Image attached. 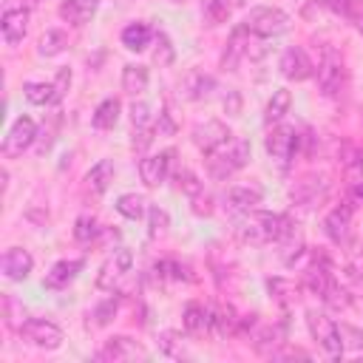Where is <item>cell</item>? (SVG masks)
<instances>
[{
  "instance_id": "48",
  "label": "cell",
  "mask_w": 363,
  "mask_h": 363,
  "mask_svg": "<svg viewBox=\"0 0 363 363\" xmlns=\"http://www.w3.org/2000/svg\"><path fill=\"white\" fill-rule=\"evenodd\" d=\"M357 196H360V199H363V184H357Z\"/></svg>"
},
{
  "instance_id": "46",
  "label": "cell",
  "mask_w": 363,
  "mask_h": 363,
  "mask_svg": "<svg viewBox=\"0 0 363 363\" xmlns=\"http://www.w3.org/2000/svg\"><path fill=\"white\" fill-rule=\"evenodd\" d=\"M156 133H159V136H173V133H176V122H173V116H170L167 111L159 113V119H156Z\"/></svg>"
},
{
  "instance_id": "24",
  "label": "cell",
  "mask_w": 363,
  "mask_h": 363,
  "mask_svg": "<svg viewBox=\"0 0 363 363\" xmlns=\"http://www.w3.org/2000/svg\"><path fill=\"white\" fill-rule=\"evenodd\" d=\"M99 9V0H62L60 17L68 20L71 26H85Z\"/></svg>"
},
{
  "instance_id": "34",
  "label": "cell",
  "mask_w": 363,
  "mask_h": 363,
  "mask_svg": "<svg viewBox=\"0 0 363 363\" xmlns=\"http://www.w3.org/2000/svg\"><path fill=\"white\" fill-rule=\"evenodd\" d=\"M65 48H68V34L60 31V28L45 31V34L40 37V45H37V51H40L43 57H57V54H62Z\"/></svg>"
},
{
  "instance_id": "31",
  "label": "cell",
  "mask_w": 363,
  "mask_h": 363,
  "mask_svg": "<svg viewBox=\"0 0 363 363\" xmlns=\"http://www.w3.org/2000/svg\"><path fill=\"white\" fill-rule=\"evenodd\" d=\"M116 119H119V99L108 96V99H102V102L96 105V111H94V116H91V125H94L96 130H108V128L116 125Z\"/></svg>"
},
{
  "instance_id": "23",
  "label": "cell",
  "mask_w": 363,
  "mask_h": 363,
  "mask_svg": "<svg viewBox=\"0 0 363 363\" xmlns=\"http://www.w3.org/2000/svg\"><path fill=\"white\" fill-rule=\"evenodd\" d=\"M301 286H303V289H309L312 295L323 298V295H326V289L332 286V272H329L326 261H312V264L306 267V272H303V284H301Z\"/></svg>"
},
{
  "instance_id": "16",
  "label": "cell",
  "mask_w": 363,
  "mask_h": 363,
  "mask_svg": "<svg viewBox=\"0 0 363 363\" xmlns=\"http://www.w3.org/2000/svg\"><path fill=\"white\" fill-rule=\"evenodd\" d=\"M326 190H329V182H326L323 176H303L301 182H295V184L289 187V199H292L295 204L312 207V204H318V201L326 196Z\"/></svg>"
},
{
  "instance_id": "12",
  "label": "cell",
  "mask_w": 363,
  "mask_h": 363,
  "mask_svg": "<svg viewBox=\"0 0 363 363\" xmlns=\"http://www.w3.org/2000/svg\"><path fill=\"white\" fill-rule=\"evenodd\" d=\"M278 68H281V74H284L286 79H295V82L309 79V77L315 74V65H312V60L306 57V51H303L301 45H289V48L281 54Z\"/></svg>"
},
{
  "instance_id": "42",
  "label": "cell",
  "mask_w": 363,
  "mask_h": 363,
  "mask_svg": "<svg viewBox=\"0 0 363 363\" xmlns=\"http://www.w3.org/2000/svg\"><path fill=\"white\" fill-rule=\"evenodd\" d=\"M156 51H153V62L156 65H170L173 62V45L167 40V34H156Z\"/></svg>"
},
{
  "instance_id": "33",
  "label": "cell",
  "mask_w": 363,
  "mask_h": 363,
  "mask_svg": "<svg viewBox=\"0 0 363 363\" xmlns=\"http://www.w3.org/2000/svg\"><path fill=\"white\" fill-rule=\"evenodd\" d=\"M289 105H292V94H289L286 88H278V91H272V99L267 102V113H264L267 125H272V122H281V119H284V113L289 111Z\"/></svg>"
},
{
  "instance_id": "40",
  "label": "cell",
  "mask_w": 363,
  "mask_h": 363,
  "mask_svg": "<svg viewBox=\"0 0 363 363\" xmlns=\"http://www.w3.org/2000/svg\"><path fill=\"white\" fill-rule=\"evenodd\" d=\"M96 233H99V227H96V218L94 216H79L77 221H74V238L79 241V244H91L94 238H96Z\"/></svg>"
},
{
  "instance_id": "8",
  "label": "cell",
  "mask_w": 363,
  "mask_h": 363,
  "mask_svg": "<svg viewBox=\"0 0 363 363\" xmlns=\"http://www.w3.org/2000/svg\"><path fill=\"white\" fill-rule=\"evenodd\" d=\"M34 139H37V125H34V119H31V116H20V119H14V125L9 128V133H6L0 150H3L6 159H17V156H23V150H28V147L34 145Z\"/></svg>"
},
{
  "instance_id": "21",
  "label": "cell",
  "mask_w": 363,
  "mask_h": 363,
  "mask_svg": "<svg viewBox=\"0 0 363 363\" xmlns=\"http://www.w3.org/2000/svg\"><path fill=\"white\" fill-rule=\"evenodd\" d=\"M182 323H184V329L190 335H207V332H213V306H204V303L190 301L184 306Z\"/></svg>"
},
{
  "instance_id": "38",
  "label": "cell",
  "mask_w": 363,
  "mask_h": 363,
  "mask_svg": "<svg viewBox=\"0 0 363 363\" xmlns=\"http://www.w3.org/2000/svg\"><path fill=\"white\" fill-rule=\"evenodd\" d=\"M182 340H184V337H182L179 332H162V335H159V349H162L167 357L182 360V357H187V349H184Z\"/></svg>"
},
{
  "instance_id": "29",
  "label": "cell",
  "mask_w": 363,
  "mask_h": 363,
  "mask_svg": "<svg viewBox=\"0 0 363 363\" xmlns=\"http://www.w3.org/2000/svg\"><path fill=\"white\" fill-rule=\"evenodd\" d=\"M23 94H26V99L31 105H57L60 102L54 82H26L23 85Z\"/></svg>"
},
{
  "instance_id": "11",
  "label": "cell",
  "mask_w": 363,
  "mask_h": 363,
  "mask_svg": "<svg viewBox=\"0 0 363 363\" xmlns=\"http://www.w3.org/2000/svg\"><path fill=\"white\" fill-rule=\"evenodd\" d=\"M136 357L145 360L147 352L128 335H116V337L105 340V346L96 352V360H102V363H119V360H136Z\"/></svg>"
},
{
  "instance_id": "49",
  "label": "cell",
  "mask_w": 363,
  "mask_h": 363,
  "mask_svg": "<svg viewBox=\"0 0 363 363\" xmlns=\"http://www.w3.org/2000/svg\"><path fill=\"white\" fill-rule=\"evenodd\" d=\"M119 3H130V0H119Z\"/></svg>"
},
{
  "instance_id": "28",
  "label": "cell",
  "mask_w": 363,
  "mask_h": 363,
  "mask_svg": "<svg viewBox=\"0 0 363 363\" xmlns=\"http://www.w3.org/2000/svg\"><path fill=\"white\" fill-rule=\"evenodd\" d=\"M156 34H153V28L147 26V23H130V26H125V31H122V45L128 48V51H142V48H147V43L153 40Z\"/></svg>"
},
{
  "instance_id": "45",
  "label": "cell",
  "mask_w": 363,
  "mask_h": 363,
  "mask_svg": "<svg viewBox=\"0 0 363 363\" xmlns=\"http://www.w3.org/2000/svg\"><path fill=\"white\" fill-rule=\"evenodd\" d=\"M116 309H119V301H116V298H108V301H102V303L94 309V323H96V326H105V323H111V318L116 315Z\"/></svg>"
},
{
  "instance_id": "30",
  "label": "cell",
  "mask_w": 363,
  "mask_h": 363,
  "mask_svg": "<svg viewBox=\"0 0 363 363\" xmlns=\"http://www.w3.org/2000/svg\"><path fill=\"white\" fill-rule=\"evenodd\" d=\"M122 91L130 94V96L147 91V68L145 65H133V62L125 65L122 68Z\"/></svg>"
},
{
  "instance_id": "13",
  "label": "cell",
  "mask_w": 363,
  "mask_h": 363,
  "mask_svg": "<svg viewBox=\"0 0 363 363\" xmlns=\"http://www.w3.org/2000/svg\"><path fill=\"white\" fill-rule=\"evenodd\" d=\"M352 216H354V204L343 201L337 204L326 218H323V233L335 241V244H346L349 233H352Z\"/></svg>"
},
{
  "instance_id": "17",
  "label": "cell",
  "mask_w": 363,
  "mask_h": 363,
  "mask_svg": "<svg viewBox=\"0 0 363 363\" xmlns=\"http://www.w3.org/2000/svg\"><path fill=\"white\" fill-rule=\"evenodd\" d=\"M261 199H264V190L258 184H241V187H230L224 193V207L230 213H244L247 216L255 204H261Z\"/></svg>"
},
{
  "instance_id": "37",
  "label": "cell",
  "mask_w": 363,
  "mask_h": 363,
  "mask_svg": "<svg viewBox=\"0 0 363 363\" xmlns=\"http://www.w3.org/2000/svg\"><path fill=\"white\" fill-rule=\"evenodd\" d=\"M201 14L207 26H221L230 17V3L227 0H204L201 3Z\"/></svg>"
},
{
  "instance_id": "4",
  "label": "cell",
  "mask_w": 363,
  "mask_h": 363,
  "mask_svg": "<svg viewBox=\"0 0 363 363\" xmlns=\"http://www.w3.org/2000/svg\"><path fill=\"white\" fill-rule=\"evenodd\" d=\"M130 267H133V252H130V250H125V247L113 250V252L105 258V264L99 267L96 286H99V289H105V292L122 289L125 278L130 275Z\"/></svg>"
},
{
  "instance_id": "36",
  "label": "cell",
  "mask_w": 363,
  "mask_h": 363,
  "mask_svg": "<svg viewBox=\"0 0 363 363\" xmlns=\"http://www.w3.org/2000/svg\"><path fill=\"white\" fill-rule=\"evenodd\" d=\"M116 210H119L125 218L136 221V218H142V213H145V196H139V193H122V196L116 199Z\"/></svg>"
},
{
  "instance_id": "10",
  "label": "cell",
  "mask_w": 363,
  "mask_h": 363,
  "mask_svg": "<svg viewBox=\"0 0 363 363\" xmlns=\"http://www.w3.org/2000/svg\"><path fill=\"white\" fill-rule=\"evenodd\" d=\"M130 125H133V150H147V145L153 142L156 136V119L150 113V105L147 102H133L130 105Z\"/></svg>"
},
{
  "instance_id": "27",
  "label": "cell",
  "mask_w": 363,
  "mask_h": 363,
  "mask_svg": "<svg viewBox=\"0 0 363 363\" xmlns=\"http://www.w3.org/2000/svg\"><path fill=\"white\" fill-rule=\"evenodd\" d=\"M238 326H241V318L235 315V309H233L230 303L213 306V335L227 337V335H235Z\"/></svg>"
},
{
  "instance_id": "6",
  "label": "cell",
  "mask_w": 363,
  "mask_h": 363,
  "mask_svg": "<svg viewBox=\"0 0 363 363\" xmlns=\"http://www.w3.org/2000/svg\"><path fill=\"white\" fill-rule=\"evenodd\" d=\"M298 139L301 136H298V130L292 125H278V128H272L267 133V153L281 170L289 167V162H292V156L298 150Z\"/></svg>"
},
{
  "instance_id": "20",
  "label": "cell",
  "mask_w": 363,
  "mask_h": 363,
  "mask_svg": "<svg viewBox=\"0 0 363 363\" xmlns=\"http://www.w3.org/2000/svg\"><path fill=\"white\" fill-rule=\"evenodd\" d=\"M82 267H85V261L82 258H65V261H57L54 267H51V272H45V281H43V286L45 289H65L79 272H82Z\"/></svg>"
},
{
  "instance_id": "15",
  "label": "cell",
  "mask_w": 363,
  "mask_h": 363,
  "mask_svg": "<svg viewBox=\"0 0 363 363\" xmlns=\"http://www.w3.org/2000/svg\"><path fill=\"white\" fill-rule=\"evenodd\" d=\"M173 150H162L159 156H145L139 162V176L147 187H159L167 176H170V164H173Z\"/></svg>"
},
{
  "instance_id": "26",
  "label": "cell",
  "mask_w": 363,
  "mask_h": 363,
  "mask_svg": "<svg viewBox=\"0 0 363 363\" xmlns=\"http://www.w3.org/2000/svg\"><path fill=\"white\" fill-rule=\"evenodd\" d=\"M182 91H184L187 99H204V96H210L216 91V79L210 74H204V71H190L184 77V82H182Z\"/></svg>"
},
{
  "instance_id": "44",
  "label": "cell",
  "mask_w": 363,
  "mask_h": 363,
  "mask_svg": "<svg viewBox=\"0 0 363 363\" xmlns=\"http://www.w3.org/2000/svg\"><path fill=\"white\" fill-rule=\"evenodd\" d=\"M147 216H150V238L164 235V230H167V224H170L167 213H164L162 207H150V210H147Z\"/></svg>"
},
{
  "instance_id": "7",
  "label": "cell",
  "mask_w": 363,
  "mask_h": 363,
  "mask_svg": "<svg viewBox=\"0 0 363 363\" xmlns=\"http://www.w3.org/2000/svg\"><path fill=\"white\" fill-rule=\"evenodd\" d=\"M346 85V65L340 60V54L326 51L323 60L318 62V88L323 96H337Z\"/></svg>"
},
{
  "instance_id": "32",
  "label": "cell",
  "mask_w": 363,
  "mask_h": 363,
  "mask_svg": "<svg viewBox=\"0 0 363 363\" xmlns=\"http://www.w3.org/2000/svg\"><path fill=\"white\" fill-rule=\"evenodd\" d=\"M153 272H156V281H196V275L190 272L187 264L182 261H159L153 264Z\"/></svg>"
},
{
  "instance_id": "1",
  "label": "cell",
  "mask_w": 363,
  "mask_h": 363,
  "mask_svg": "<svg viewBox=\"0 0 363 363\" xmlns=\"http://www.w3.org/2000/svg\"><path fill=\"white\" fill-rule=\"evenodd\" d=\"M295 233V224L289 216L284 213H247V218L238 227V238L244 244H272V241H284Z\"/></svg>"
},
{
  "instance_id": "19",
  "label": "cell",
  "mask_w": 363,
  "mask_h": 363,
  "mask_svg": "<svg viewBox=\"0 0 363 363\" xmlns=\"http://www.w3.org/2000/svg\"><path fill=\"white\" fill-rule=\"evenodd\" d=\"M286 343V323H269V326H261L255 335H252V346L258 354H267V357H275L278 354V346Z\"/></svg>"
},
{
  "instance_id": "41",
  "label": "cell",
  "mask_w": 363,
  "mask_h": 363,
  "mask_svg": "<svg viewBox=\"0 0 363 363\" xmlns=\"http://www.w3.org/2000/svg\"><path fill=\"white\" fill-rule=\"evenodd\" d=\"M320 301H323L329 309H337V312H340V309H346V306H349V292L332 281V286L326 289V295H323Z\"/></svg>"
},
{
  "instance_id": "5",
  "label": "cell",
  "mask_w": 363,
  "mask_h": 363,
  "mask_svg": "<svg viewBox=\"0 0 363 363\" xmlns=\"http://www.w3.org/2000/svg\"><path fill=\"white\" fill-rule=\"evenodd\" d=\"M306 326L312 332V337L320 343V349L329 354V357H340L343 354V343H340V335H337V323L332 318H326L323 312L318 309H309L306 312Z\"/></svg>"
},
{
  "instance_id": "47",
  "label": "cell",
  "mask_w": 363,
  "mask_h": 363,
  "mask_svg": "<svg viewBox=\"0 0 363 363\" xmlns=\"http://www.w3.org/2000/svg\"><path fill=\"white\" fill-rule=\"evenodd\" d=\"M343 156H340V162L346 164V167H363V153L354 147V145H343Z\"/></svg>"
},
{
  "instance_id": "39",
  "label": "cell",
  "mask_w": 363,
  "mask_h": 363,
  "mask_svg": "<svg viewBox=\"0 0 363 363\" xmlns=\"http://www.w3.org/2000/svg\"><path fill=\"white\" fill-rule=\"evenodd\" d=\"M176 184H179V190H182L184 196H190V201L204 193V184L199 182V176H196L193 170H179V173H176Z\"/></svg>"
},
{
  "instance_id": "43",
  "label": "cell",
  "mask_w": 363,
  "mask_h": 363,
  "mask_svg": "<svg viewBox=\"0 0 363 363\" xmlns=\"http://www.w3.org/2000/svg\"><path fill=\"white\" fill-rule=\"evenodd\" d=\"M337 335H340L343 349H360L363 346V332L349 326V323H337Z\"/></svg>"
},
{
  "instance_id": "25",
  "label": "cell",
  "mask_w": 363,
  "mask_h": 363,
  "mask_svg": "<svg viewBox=\"0 0 363 363\" xmlns=\"http://www.w3.org/2000/svg\"><path fill=\"white\" fill-rule=\"evenodd\" d=\"M111 182H113V162H111V159L96 162V164L85 173V190H88L91 196H102Z\"/></svg>"
},
{
  "instance_id": "35",
  "label": "cell",
  "mask_w": 363,
  "mask_h": 363,
  "mask_svg": "<svg viewBox=\"0 0 363 363\" xmlns=\"http://www.w3.org/2000/svg\"><path fill=\"white\" fill-rule=\"evenodd\" d=\"M267 286H269V295H272L278 303H292V301H298V292L303 289L301 284H292V281H286V278H269Z\"/></svg>"
},
{
  "instance_id": "18",
  "label": "cell",
  "mask_w": 363,
  "mask_h": 363,
  "mask_svg": "<svg viewBox=\"0 0 363 363\" xmlns=\"http://www.w3.org/2000/svg\"><path fill=\"white\" fill-rule=\"evenodd\" d=\"M31 267H34V258L28 255V250H23V247H9V250L3 252L0 269H3V275H6L9 281H23V278H28Z\"/></svg>"
},
{
  "instance_id": "14",
  "label": "cell",
  "mask_w": 363,
  "mask_h": 363,
  "mask_svg": "<svg viewBox=\"0 0 363 363\" xmlns=\"http://www.w3.org/2000/svg\"><path fill=\"white\" fill-rule=\"evenodd\" d=\"M233 133H230V128L224 125V122H218V119H207V122H199L196 128H193V142H196V147L201 150V153H210V150H216L221 142H227Z\"/></svg>"
},
{
  "instance_id": "9",
  "label": "cell",
  "mask_w": 363,
  "mask_h": 363,
  "mask_svg": "<svg viewBox=\"0 0 363 363\" xmlns=\"http://www.w3.org/2000/svg\"><path fill=\"white\" fill-rule=\"evenodd\" d=\"M20 335H23V340H28L37 349H60L62 346V329L43 318H28L20 326Z\"/></svg>"
},
{
  "instance_id": "22",
  "label": "cell",
  "mask_w": 363,
  "mask_h": 363,
  "mask_svg": "<svg viewBox=\"0 0 363 363\" xmlns=\"http://www.w3.org/2000/svg\"><path fill=\"white\" fill-rule=\"evenodd\" d=\"M0 28H3V40L9 45H17L28 31V11L26 9H6L3 20H0Z\"/></svg>"
},
{
  "instance_id": "3",
  "label": "cell",
  "mask_w": 363,
  "mask_h": 363,
  "mask_svg": "<svg viewBox=\"0 0 363 363\" xmlns=\"http://www.w3.org/2000/svg\"><path fill=\"white\" fill-rule=\"evenodd\" d=\"M250 34L269 40V37H281L284 31H289V14L275 9V6H255L247 11L244 23H241Z\"/></svg>"
},
{
  "instance_id": "2",
  "label": "cell",
  "mask_w": 363,
  "mask_h": 363,
  "mask_svg": "<svg viewBox=\"0 0 363 363\" xmlns=\"http://www.w3.org/2000/svg\"><path fill=\"white\" fill-rule=\"evenodd\" d=\"M204 162H207V173L216 179V182H224L230 179L235 170H241L247 162H250V142L244 136H230L227 142H221L216 150L204 153Z\"/></svg>"
}]
</instances>
